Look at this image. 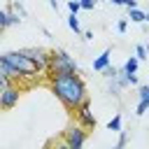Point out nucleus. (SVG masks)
<instances>
[{
	"label": "nucleus",
	"instance_id": "1",
	"mask_svg": "<svg viewBox=\"0 0 149 149\" xmlns=\"http://www.w3.org/2000/svg\"><path fill=\"white\" fill-rule=\"evenodd\" d=\"M49 86H51V93L56 95V100L68 112H74L81 102L88 100V88H86V81L81 79V74L54 77V79H49Z\"/></svg>",
	"mask_w": 149,
	"mask_h": 149
},
{
	"label": "nucleus",
	"instance_id": "2",
	"mask_svg": "<svg viewBox=\"0 0 149 149\" xmlns=\"http://www.w3.org/2000/svg\"><path fill=\"white\" fill-rule=\"evenodd\" d=\"M2 58H5V63H7V65L19 74V81H16V84L33 86V84L37 81L40 70H37V65H35L28 56H23V54H21V49H16V51H5V54H2Z\"/></svg>",
	"mask_w": 149,
	"mask_h": 149
},
{
	"label": "nucleus",
	"instance_id": "3",
	"mask_svg": "<svg viewBox=\"0 0 149 149\" xmlns=\"http://www.w3.org/2000/svg\"><path fill=\"white\" fill-rule=\"evenodd\" d=\"M44 74L49 79L63 77V74H79V65L65 49H54V51H49V65H47Z\"/></svg>",
	"mask_w": 149,
	"mask_h": 149
},
{
	"label": "nucleus",
	"instance_id": "4",
	"mask_svg": "<svg viewBox=\"0 0 149 149\" xmlns=\"http://www.w3.org/2000/svg\"><path fill=\"white\" fill-rule=\"evenodd\" d=\"M86 137H88V130H84L79 123H70L63 130V142L68 144V149H84Z\"/></svg>",
	"mask_w": 149,
	"mask_h": 149
},
{
	"label": "nucleus",
	"instance_id": "5",
	"mask_svg": "<svg viewBox=\"0 0 149 149\" xmlns=\"http://www.w3.org/2000/svg\"><path fill=\"white\" fill-rule=\"evenodd\" d=\"M72 114H74V123H79L84 130H93V128L98 126V121H95V116H93V112H91V100L81 102Z\"/></svg>",
	"mask_w": 149,
	"mask_h": 149
},
{
	"label": "nucleus",
	"instance_id": "6",
	"mask_svg": "<svg viewBox=\"0 0 149 149\" xmlns=\"http://www.w3.org/2000/svg\"><path fill=\"white\" fill-rule=\"evenodd\" d=\"M21 54H23V56H28V58L37 65L40 74H44V72H47V65H49V51H47V49H42V47H23V49H21Z\"/></svg>",
	"mask_w": 149,
	"mask_h": 149
},
{
	"label": "nucleus",
	"instance_id": "7",
	"mask_svg": "<svg viewBox=\"0 0 149 149\" xmlns=\"http://www.w3.org/2000/svg\"><path fill=\"white\" fill-rule=\"evenodd\" d=\"M21 98V86L16 84H9L0 91V109H12Z\"/></svg>",
	"mask_w": 149,
	"mask_h": 149
},
{
	"label": "nucleus",
	"instance_id": "8",
	"mask_svg": "<svg viewBox=\"0 0 149 149\" xmlns=\"http://www.w3.org/2000/svg\"><path fill=\"white\" fill-rule=\"evenodd\" d=\"M149 109V84H140L137 86V107H135V114L142 116L147 114Z\"/></svg>",
	"mask_w": 149,
	"mask_h": 149
},
{
	"label": "nucleus",
	"instance_id": "9",
	"mask_svg": "<svg viewBox=\"0 0 149 149\" xmlns=\"http://www.w3.org/2000/svg\"><path fill=\"white\" fill-rule=\"evenodd\" d=\"M19 23H21V16H19L16 12H12L9 7L0 9V30H7V28L19 26Z\"/></svg>",
	"mask_w": 149,
	"mask_h": 149
},
{
	"label": "nucleus",
	"instance_id": "10",
	"mask_svg": "<svg viewBox=\"0 0 149 149\" xmlns=\"http://www.w3.org/2000/svg\"><path fill=\"white\" fill-rule=\"evenodd\" d=\"M109 61H112V49H105L95 61H93V70H98V72H102L107 65H109Z\"/></svg>",
	"mask_w": 149,
	"mask_h": 149
},
{
	"label": "nucleus",
	"instance_id": "11",
	"mask_svg": "<svg viewBox=\"0 0 149 149\" xmlns=\"http://www.w3.org/2000/svg\"><path fill=\"white\" fill-rule=\"evenodd\" d=\"M137 68H140V61L135 58V56H130L126 63H123V68H121V72H126V74H135L137 72Z\"/></svg>",
	"mask_w": 149,
	"mask_h": 149
},
{
	"label": "nucleus",
	"instance_id": "12",
	"mask_svg": "<svg viewBox=\"0 0 149 149\" xmlns=\"http://www.w3.org/2000/svg\"><path fill=\"white\" fill-rule=\"evenodd\" d=\"M107 130H112V133L123 130V119H121V114H114V116L107 121Z\"/></svg>",
	"mask_w": 149,
	"mask_h": 149
},
{
	"label": "nucleus",
	"instance_id": "13",
	"mask_svg": "<svg viewBox=\"0 0 149 149\" xmlns=\"http://www.w3.org/2000/svg\"><path fill=\"white\" fill-rule=\"evenodd\" d=\"M144 16H147V12H142L140 7H133V9H128V19H130L133 23H144Z\"/></svg>",
	"mask_w": 149,
	"mask_h": 149
},
{
	"label": "nucleus",
	"instance_id": "14",
	"mask_svg": "<svg viewBox=\"0 0 149 149\" xmlns=\"http://www.w3.org/2000/svg\"><path fill=\"white\" fill-rule=\"evenodd\" d=\"M68 28H70L74 35H81V26H79V19H77V14H70V16H68Z\"/></svg>",
	"mask_w": 149,
	"mask_h": 149
},
{
	"label": "nucleus",
	"instance_id": "15",
	"mask_svg": "<svg viewBox=\"0 0 149 149\" xmlns=\"http://www.w3.org/2000/svg\"><path fill=\"white\" fill-rule=\"evenodd\" d=\"M9 9H12V12H16V14L21 16V19H26V16H28L26 7L21 5V0H12V2H9Z\"/></svg>",
	"mask_w": 149,
	"mask_h": 149
},
{
	"label": "nucleus",
	"instance_id": "16",
	"mask_svg": "<svg viewBox=\"0 0 149 149\" xmlns=\"http://www.w3.org/2000/svg\"><path fill=\"white\" fill-rule=\"evenodd\" d=\"M107 93H109V95H114V98H119V95H121V86L116 84V77H114V79H107Z\"/></svg>",
	"mask_w": 149,
	"mask_h": 149
},
{
	"label": "nucleus",
	"instance_id": "17",
	"mask_svg": "<svg viewBox=\"0 0 149 149\" xmlns=\"http://www.w3.org/2000/svg\"><path fill=\"white\" fill-rule=\"evenodd\" d=\"M119 72H121V68H114V65H107V68L102 70V77H105V79H114V77H116Z\"/></svg>",
	"mask_w": 149,
	"mask_h": 149
},
{
	"label": "nucleus",
	"instance_id": "18",
	"mask_svg": "<svg viewBox=\"0 0 149 149\" xmlns=\"http://www.w3.org/2000/svg\"><path fill=\"white\" fill-rule=\"evenodd\" d=\"M126 144H128V135H126V130H119V142L112 149H126Z\"/></svg>",
	"mask_w": 149,
	"mask_h": 149
},
{
	"label": "nucleus",
	"instance_id": "19",
	"mask_svg": "<svg viewBox=\"0 0 149 149\" xmlns=\"http://www.w3.org/2000/svg\"><path fill=\"white\" fill-rule=\"evenodd\" d=\"M135 58H137V61H147V58H149L144 44H137V47H135Z\"/></svg>",
	"mask_w": 149,
	"mask_h": 149
},
{
	"label": "nucleus",
	"instance_id": "20",
	"mask_svg": "<svg viewBox=\"0 0 149 149\" xmlns=\"http://www.w3.org/2000/svg\"><path fill=\"white\" fill-rule=\"evenodd\" d=\"M47 149H68V144L63 142V137H58V140L49 142V147H47Z\"/></svg>",
	"mask_w": 149,
	"mask_h": 149
},
{
	"label": "nucleus",
	"instance_id": "21",
	"mask_svg": "<svg viewBox=\"0 0 149 149\" xmlns=\"http://www.w3.org/2000/svg\"><path fill=\"white\" fill-rule=\"evenodd\" d=\"M68 9H70V14H77L81 7H79V0H68Z\"/></svg>",
	"mask_w": 149,
	"mask_h": 149
},
{
	"label": "nucleus",
	"instance_id": "22",
	"mask_svg": "<svg viewBox=\"0 0 149 149\" xmlns=\"http://www.w3.org/2000/svg\"><path fill=\"white\" fill-rule=\"evenodd\" d=\"M95 2H98V0H79V7H81V9H88V12H91V9L95 7Z\"/></svg>",
	"mask_w": 149,
	"mask_h": 149
},
{
	"label": "nucleus",
	"instance_id": "23",
	"mask_svg": "<svg viewBox=\"0 0 149 149\" xmlns=\"http://www.w3.org/2000/svg\"><path fill=\"white\" fill-rule=\"evenodd\" d=\"M116 30H119V33H126V30H128V19H119V21H116Z\"/></svg>",
	"mask_w": 149,
	"mask_h": 149
},
{
	"label": "nucleus",
	"instance_id": "24",
	"mask_svg": "<svg viewBox=\"0 0 149 149\" xmlns=\"http://www.w3.org/2000/svg\"><path fill=\"white\" fill-rule=\"evenodd\" d=\"M9 84H14V81H12V79H9V77H5V74H2V72H0V91H2V88H5V86H9Z\"/></svg>",
	"mask_w": 149,
	"mask_h": 149
},
{
	"label": "nucleus",
	"instance_id": "25",
	"mask_svg": "<svg viewBox=\"0 0 149 149\" xmlns=\"http://www.w3.org/2000/svg\"><path fill=\"white\" fill-rule=\"evenodd\" d=\"M123 7L126 9H133V7H137V0H123Z\"/></svg>",
	"mask_w": 149,
	"mask_h": 149
},
{
	"label": "nucleus",
	"instance_id": "26",
	"mask_svg": "<svg viewBox=\"0 0 149 149\" xmlns=\"http://www.w3.org/2000/svg\"><path fill=\"white\" fill-rule=\"evenodd\" d=\"M81 35H84V40H86V42H88V40H93V33H91V30H86V33H81Z\"/></svg>",
	"mask_w": 149,
	"mask_h": 149
},
{
	"label": "nucleus",
	"instance_id": "27",
	"mask_svg": "<svg viewBox=\"0 0 149 149\" xmlns=\"http://www.w3.org/2000/svg\"><path fill=\"white\" fill-rule=\"evenodd\" d=\"M49 5H51V9H56V12H58V0H49Z\"/></svg>",
	"mask_w": 149,
	"mask_h": 149
},
{
	"label": "nucleus",
	"instance_id": "28",
	"mask_svg": "<svg viewBox=\"0 0 149 149\" xmlns=\"http://www.w3.org/2000/svg\"><path fill=\"white\" fill-rule=\"evenodd\" d=\"M112 5H116V7H123V0H109Z\"/></svg>",
	"mask_w": 149,
	"mask_h": 149
},
{
	"label": "nucleus",
	"instance_id": "29",
	"mask_svg": "<svg viewBox=\"0 0 149 149\" xmlns=\"http://www.w3.org/2000/svg\"><path fill=\"white\" fill-rule=\"evenodd\" d=\"M144 23H147V26H149V12H147V16H144Z\"/></svg>",
	"mask_w": 149,
	"mask_h": 149
},
{
	"label": "nucleus",
	"instance_id": "30",
	"mask_svg": "<svg viewBox=\"0 0 149 149\" xmlns=\"http://www.w3.org/2000/svg\"><path fill=\"white\" fill-rule=\"evenodd\" d=\"M144 49H147V54H149V42H147V44H144Z\"/></svg>",
	"mask_w": 149,
	"mask_h": 149
},
{
	"label": "nucleus",
	"instance_id": "31",
	"mask_svg": "<svg viewBox=\"0 0 149 149\" xmlns=\"http://www.w3.org/2000/svg\"><path fill=\"white\" fill-rule=\"evenodd\" d=\"M0 35H2V30H0Z\"/></svg>",
	"mask_w": 149,
	"mask_h": 149
}]
</instances>
